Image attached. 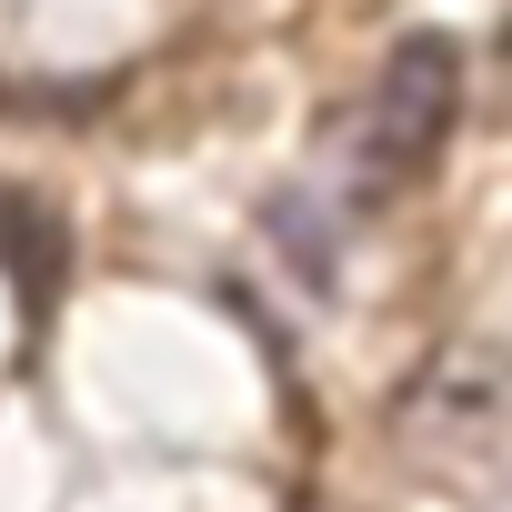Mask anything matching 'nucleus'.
I'll return each instance as SVG.
<instances>
[{
    "instance_id": "f257e3e1",
    "label": "nucleus",
    "mask_w": 512,
    "mask_h": 512,
    "mask_svg": "<svg viewBox=\"0 0 512 512\" xmlns=\"http://www.w3.org/2000/svg\"><path fill=\"white\" fill-rule=\"evenodd\" d=\"M462 121V41L452 31H412L382 81H372V111H362V191H402L442 161Z\"/></svg>"
},
{
    "instance_id": "f03ea898",
    "label": "nucleus",
    "mask_w": 512,
    "mask_h": 512,
    "mask_svg": "<svg viewBox=\"0 0 512 512\" xmlns=\"http://www.w3.org/2000/svg\"><path fill=\"white\" fill-rule=\"evenodd\" d=\"M492 432H502V362L482 342L442 352L402 392V442H422L432 462H492Z\"/></svg>"
},
{
    "instance_id": "7ed1b4c3",
    "label": "nucleus",
    "mask_w": 512,
    "mask_h": 512,
    "mask_svg": "<svg viewBox=\"0 0 512 512\" xmlns=\"http://www.w3.org/2000/svg\"><path fill=\"white\" fill-rule=\"evenodd\" d=\"M0 262H11V292H21V312L41 332L51 302H61V282H71V221L41 191H21V181H0Z\"/></svg>"
}]
</instances>
